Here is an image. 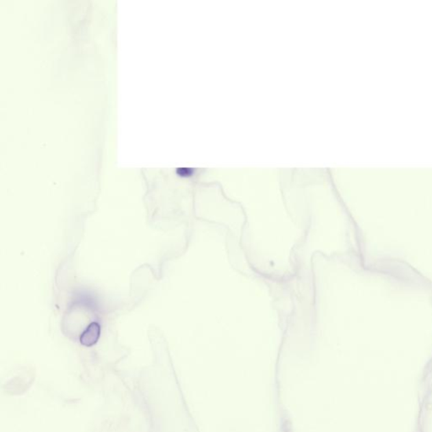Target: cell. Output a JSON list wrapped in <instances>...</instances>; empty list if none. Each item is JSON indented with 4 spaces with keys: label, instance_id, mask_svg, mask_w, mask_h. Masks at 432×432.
Masks as SVG:
<instances>
[{
    "label": "cell",
    "instance_id": "6da1fadb",
    "mask_svg": "<svg viewBox=\"0 0 432 432\" xmlns=\"http://www.w3.org/2000/svg\"><path fill=\"white\" fill-rule=\"evenodd\" d=\"M101 328L99 322H92L79 336V342L85 347H92L100 340Z\"/></svg>",
    "mask_w": 432,
    "mask_h": 432
}]
</instances>
